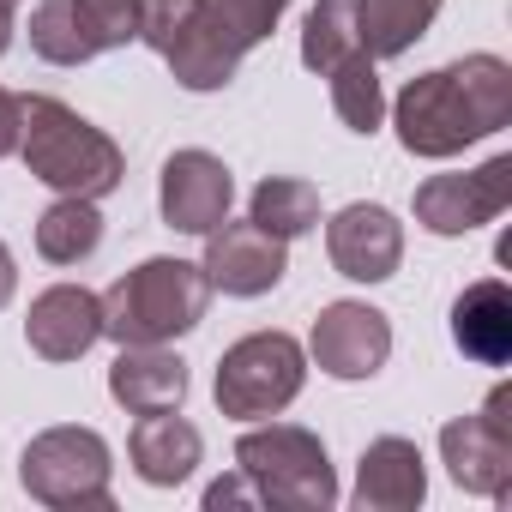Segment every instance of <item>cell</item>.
I'll return each instance as SVG.
<instances>
[{"label": "cell", "mask_w": 512, "mask_h": 512, "mask_svg": "<svg viewBox=\"0 0 512 512\" xmlns=\"http://www.w3.org/2000/svg\"><path fill=\"white\" fill-rule=\"evenodd\" d=\"M512 121V67L500 55H464L410 79L392 103L398 145L410 157H458L464 145L500 133Z\"/></svg>", "instance_id": "1"}, {"label": "cell", "mask_w": 512, "mask_h": 512, "mask_svg": "<svg viewBox=\"0 0 512 512\" xmlns=\"http://www.w3.org/2000/svg\"><path fill=\"white\" fill-rule=\"evenodd\" d=\"M109 398L127 416L181 410V398H187V362L169 356L163 344H121V356L109 368Z\"/></svg>", "instance_id": "15"}, {"label": "cell", "mask_w": 512, "mask_h": 512, "mask_svg": "<svg viewBox=\"0 0 512 512\" xmlns=\"http://www.w3.org/2000/svg\"><path fill=\"white\" fill-rule=\"evenodd\" d=\"M326 253H332V266L338 278L350 284H386L404 260V223L386 211V205H344L332 223H326Z\"/></svg>", "instance_id": "12"}, {"label": "cell", "mask_w": 512, "mask_h": 512, "mask_svg": "<svg viewBox=\"0 0 512 512\" xmlns=\"http://www.w3.org/2000/svg\"><path fill=\"white\" fill-rule=\"evenodd\" d=\"M308 356L320 362V374L332 380H374L392 356V326L380 308L368 302H332L320 308L314 320V338H308Z\"/></svg>", "instance_id": "10"}, {"label": "cell", "mask_w": 512, "mask_h": 512, "mask_svg": "<svg viewBox=\"0 0 512 512\" xmlns=\"http://www.w3.org/2000/svg\"><path fill=\"white\" fill-rule=\"evenodd\" d=\"M356 49H362V7L356 0H314L308 19H302V67L332 73Z\"/></svg>", "instance_id": "21"}, {"label": "cell", "mask_w": 512, "mask_h": 512, "mask_svg": "<svg viewBox=\"0 0 512 512\" xmlns=\"http://www.w3.org/2000/svg\"><path fill=\"white\" fill-rule=\"evenodd\" d=\"M205 284L211 290H223V296H266V290H278L284 284V272H290V253H284V241L272 235V229H260V223H217L211 235H205Z\"/></svg>", "instance_id": "9"}, {"label": "cell", "mask_w": 512, "mask_h": 512, "mask_svg": "<svg viewBox=\"0 0 512 512\" xmlns=\"http://www.w3.org/2000/svg\"><path fill=\"white\" fill-rule=\"evenodd\" d=\"M199 452H205L199 428H193L187 416H175V410H163V416H139V428H133V440H127V458H133L139 482H151V488H175V482H187V476L199 470Z\"/></svg>", "instance_id": "18"}, {"label": "cell", "mask_w": 512, "mask_h": 512, "mask_svg": "<svg viewBox=\"0 0 512 512\" xmlns=\"http://www.w3.org/2000/svg\"><path fill=\"white\" fill-rule=\"evenodd\" d=\"M452 344L482 368H500L512 356V290L500 278H476L452 302Z\"/></svg>", "instance_id": "17"}, {"label": "cell", "mask_w": 512, "mask_h": 512, "mask_svg": "<svg viewBox=\"0 0 512 512\" xmlns=\"http://www.w3.org/2000/svg\"><path fill=\"white\" fill-rule=\"evenodd\" d=\"M97 338H103V296H91L85 284H55L31 302L25 344L43 362H79Z\"/></svg>", "instance_id": "14"}, {"label": "cell", "mask_w": 512, "mask_h": 512, "mask_svg": "<svg viewBox=\"0 0 512 512\" xmlns=\"http://www.w3.org/2000/svg\"><path fill=\"white\" fill-rule=\"evenodd\" d=\"M13 49V7H0V55Z\"/></svg>", "instance_id": "30"}, {"label": "cell", "mask_w": 512, "mask_h": 512, "mask_svg": "<svg viewBox=\"0 0 512 512\" xmlns=\"http://www.w3.org/2000/svg\"><path fill=\"white\" fill-rule=\"evenodd\" d=\"M19 127H25V97L0 91V157H13V151H19Z\"/></svg>", "instance_id": "28"}, {"label": "cell", "mask_w": 512, "mask_h": 512, "mask_svg": "<svg viewBox=\"0 0 512 512\" xmlns=\"http://www.w3.org/2000/svg\"><path fill=\"white\" fill-rule=\"evenodd\" d=\"M109 440L97 428H43L25 458H19V482L37 506L73 512V506H109Z\"/></svg>", "instance_id": "7"}, {"label": "cell", "mask_w": 512, "mask_h": 512, "mask_svg": "<svg viewBox=\"0 0 512 512\" xmlns=\"http://www.w3.org/2000/svg\"><path fill=\"white\" fill-rule=\"evenodd\" d=\"M13 290H19V266H13V247L0 241V308L13 302Z\"/></svg>", "instance_id": "29"}, {"label": "cell", "mask_w": 512, "mask_h": 512, "mask_svg": "<svg viewBox=\"0 0 512 512\" xmlns=\"http://www.w3.org/2000/svg\"><path fill=\"white\" fill-rule=\"evenodd\" d=\"M356 7H362V49L374 61H392L416 37H428L440 0H356Z\"/></svg>", "instance_id": "22"}, {"label": "cell", "mask_w": 512, "mask_h": 512, "mask_svg": "<svg viewBox=\"0 0 512 512\" xmlns=\"http://www.w3.org/2000/svg\"><path fill=\"white\" fill-rule=\"evenodd\" d=\"M187 25H193V0H139V43L145 49L169 55Z\"/></svg>", "instance_id": "26"}, {"label": "cell", "mask_w": 512, "mask_h": 512, "mask_svg": "<svg viewBox=\"0 0 512 512\" xmlns=\"http://www.w3.org/2000/svg\"><path fill=\"white\" fill-rule=\"evenodd\" d=\"M97 247H103V211H97V199L61 193L37 217V253H43L49 266H79V260H91Z\"/></svg>", "instance_id": "19"}, {"label": "cell", "mask_w": 512, "mask_h": 512, "mask_svg": "<svg viewBox=\"0 0 512 512\" xmlns=\"http://www.w3.org/2000/svg\"><path fill=\"white\" fill-rule=\"evenodd\" d=\"M290 0H193V25L163 55L181 91H223L247 49H260Z\"/></svg>", "instance_id": "5"}, {"label": "cell", "mask_w": 512, "mask_h": 512, "mask_svg": "<svg viewBox=\"0 0 512 512\" xmlns=\"http://www.w3.org/2000/svg\"><path fill=\"white\" fill-rule=\"evenodd\" d=\"M428 494V470H422V446L404 434H380L368 440L362 464H356V506L362 512H410Z\"/></svg>", "instance_id": "16"}, {"label": "cell", "mask_w": 512, "mask_h": 512, "mask_svg": "<svg viewBox=\"0 0 512 512\" xmlns=\"http://www.w3.org/2000/svg\"><path fill=\"white\" fill-rule=\"evenodd\" d=\"M229 199H235V175L223 157L211 151H175L163 163V181H157V211L169 229L181 235H211L223 217H229Z\"/></svg>", "instance_id": "11"}, {"label": "cell", "mask_w": 512, "mask_h": 512, "mask_svg": "<svg viewBox=\"0 0 512 512\" xmlns=\"http://www.w3.org/2000/svg\"><path fill=\"white\" fill-rule=\"evenodd\" d=\"M260 229H272L278 241L290 235H308L320 223V187L302 181V175H266L260 187H253V211H247Z\"/></svg>", "instance_id": "23"}, {"label": "cell", "mask_w": 512, "mask_h": 512, "mask_svg": "<svg viewBox=\"0 0 512 512\" xmlns=\"http://www.w3.org/2000/svg\"><path fill=\"white\" fill-rule=\"evenodd\" d=\"M332 109H338V121L350 127V133H362V139H374L380 133V121H386V91H380V61L368 55V49H356V55H344L332 73Z\"/></svg>", "instance_id": "20"}, {"label": "cell", "mask_w": 512, "mask_h": 512, "mask_svg": "<svg viewBox=\"0 0 512 512\" xmlns=\"http://www.w3.org/2000/svg\"><path fill=\"white\" fill-rule=\"evenodd\" d=\"M211 284L193 260H145L103 296V338L115 344H169L205 320Z\"/></svg>", "instance_id": "3"}, {"label": "cell", "mask_w": 512, "mask_h": 512, "mask_svg": "<svg viewBox=\"0 0 512 512\" xmlns=\"http://www.w3.org/2000/svg\"><path fill=\"white\" fill-rule=\"evenodd\" d=\"M0 7H19V0H0Z\"/></svg>", "instance_id": "31"}, {"label": "cell", "mask_w": 512, "mask_h": 512, "mask_svg": "<svg viewBox=\"0 0 512 512\" xmlns=\"http://www.w3.org/2000/svg\"><path fill=\"white\" fill-rule=\"evenodd\" d=\"M73 13L91 37V49H127L139 43V0H73Z\"/></svg>", "instance_id": "25"}, {"label": "cell", "mask_w": 512, "mask_h": 512, "mask_svg": "<svg viewBox=\"0 0 512 512\" xmlns=\"http://www.w3.org/2000/svg\"><path fill=\"white\" fill-rule=\"evenodd\" d=\"M440 458H446V476L464 494H482V500H506L512 494V434L494 428L488 416L446 422L440 428Z\"/></svg>", "instance_id": "13"}, {"label": "cell", "mask_w": 512, "mask_h": 512, "mask_svg": "<svg viewBox=\"0 0 512 512\" xmlns=\"http://www.w3.org/2000/svg\"><path fill=\"white\" fill-rule=\"evenodd\" d=\"M205 506L217 512V506H260V494H253V482L235 470V476H217L211 488H205Z\"/></svg>", "instance_id": "27"}, {"label": "cell", "mask_w": 512, "mask_h": 512, "mask_svg": "<svg viewBox=\"0 0 512 512\" xmlns=\"http://www.w3.org/2000/svg\"><path fill=\"white\" fill-rule=\"evenodd\" d=\"M235 470L253 482L260 506L278 512H326L338 500V476L326 458V440L296 422H266L235 440Z\"/></svg>", "instance_id": "4"}, {"label": "cell", "mask_w": 512, "mask_h": 512, "mask_svg": "<svg viewBox=\"0 0 512 512\" xmlns=\"http://www.w3.org/2000/svg\"><path fill=\"white\" fill-rule=\"evenodd\" d=\"M19 157L25 169L55 187V193H73V199H103L121 187L127 175V157L121 145L91 127L73 103L61 97H25V127H19Z\"/></svg>", "instance_id": "2"}, {"label": "cell", "mask_w": 512, "mask_h": 512, "mask_svg": "<svg viewBox=\"0 0 512 512\" xmlns=\"http://www.w3.org/2000/svg\"><path fill=\"white\" fill-rule=\"evenodd\" d=\"M31 49L49 61V67H85L97 49L73 13V0H37V13H31Z\"/></svg>", "instance_id": "24"}, {"label": "cell", "mask_w": 512, "mask_h": 512, "mask_svg": "<svg viewBox=\"0 0 512 512\" xmlns=\"http://www.w3.org/2000/svg\"><path fill=\"white\" fill-rule=\"evenodd\" d=\"M512 205V157H488L464 175H428L416 187V223L428 235H470Z\"/></svg>", "instance_id": "8"}, {"label": "cell", "mask_w": 512, "mask_h": 512, "mask_svg": "<svg viewBox=\"0 0 512 512\" xmlns=\"http://www.w3.org/2000/svg\"><path fill=\"white\" fill-rule=\"evenodd\" d=\"M302 380H308V356L290 332H253L241 344L223 350L217 362V410L235 416V422H260V416H278L302 398Z\"/></svg>", "instance_id": "6"}]
</instances>
